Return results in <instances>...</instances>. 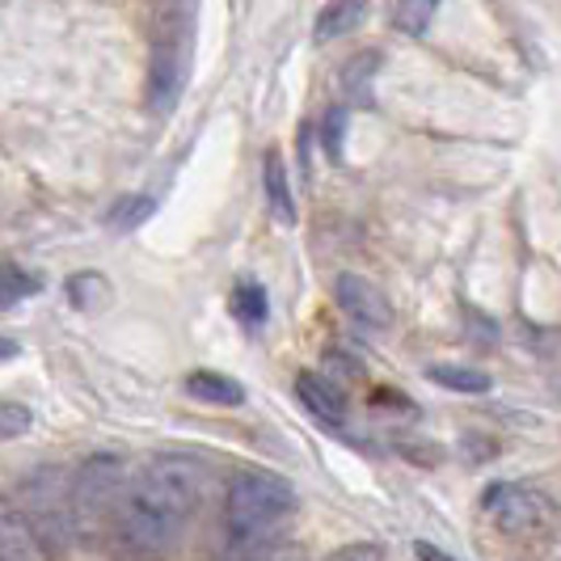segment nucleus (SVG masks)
I'll use <instances>...</instances> for the list:
<instances>
[{
    "label": "nucleus",
    "instance_id": "f257e3e1",
    "mask_svg": "<svg viewBox=\"0 0 561 561\" xmlns=\"http://www.w3.org/2000/svg\"><path fill=\"white\" fill-rule=\"evenodd\" d=\"M211 485V465L191 451H165L144 469L114 519V549L123 558L152 561L169 553Z\"/></svg>",
    "mask_w": 561,
    "mask_h": 561
},
{
    "label": "nucleus",
    "instance_id": "f03ea898",
    "mask_svg": "<svg viewBox=\"0 0 561 561\" xmlns=\"http://www.w3.org/2000/svg\"><path fill=\"white\" fill-rule=\"evenodd\" d=\"M296 511V485L271 469H245L228 481L220 511V561H271L283 519Z\"/></svg>",
    "mask_w": 561,
    "mask_h": 561
},
{
    "label": "nucleus",
    "instance_id": "7ed1b4c3",
    "mask_svg": "<svg viewBox=\"0 0 561 561\" xmlns=\"http://www.w3.org/2000/svg\"><path fill=\"white\" fill-rule=\"evenodd\" d=\"M198 0H161L152 18V51H148V111L173 114L182 102L191 64H195Z\"/></svg>",
    "mask_w": 561,
    "mask_h": 561
},
{
    "label": "nucleus",
    "instance_id": "20e7f679",
    "mask_svg": "<svg viewBox=\"0 0 561 561\" xmlns=\"http://www.w3.org/2000/svg\"><path fill=\"white\" fill-rule=\"evenodd\" d=\"M131 465L114 451H98L89 456L77 478H72V490H68V506H72V524H77V536L89 540V536L114 533V519L131 494Z\"/></svg>",
    "mask_w": 561,
    "mask_h": 561
},
{
    "label": "nucleus",
    "instance_id": "39448f33",
    "mask_svg": "<svg viewBox=\"0 0 561 561\" xmlns=\"http://www.w3.org/2000/svg\"><path fill=\"white\" fill-rule=\"evenodd\" d=\"M481 511L494 519L499 533L511 536H536L549 524H558V506L549 503L540 490L519 485V481H499L481 494Z\"/></svg>",
    "mask_w": 561,
    "mask_h": 561
},
{
    "label": "nucleus",
    "instance_id": "423d86ee",
    "mask_svg": "<svg viewBox=\"0 0 561 561\" xmlns=\"http://www.w3.org/2000/svg\"><path fill=\"white\" fill-rule=\"evenodd\" d=\"M334 300H337V309L346 312L359 330L385 334V330L393 325V305H389V296H385L371 279H364V275L342 271V275L334 279Z\"/></svg>",
    "mask_w": 561,
    "mask_h": 561
},
{
    "label": "nucleus",
    "instance_id": "0eeeda50",
    "mask_svg": "<svg viewBox=\"0 0 561 561\" xmlns=\"http://www.w3.org/2000/svg\"><path fill=\"white\" fill-rule=\"evenodd\" d=\"M296 397H300V405L317 422H325V426H342L346 422V397H342L334 380H325L317 371H300L296 376Z\"/></svg>",
    "mask_w": 561,
    "mask_h": 561
},
{
    "label": "nucleus",
    "instance_id": "6e6552de",
    "mask_svg": "<svg viewBox=\"0 0 561 561\" xmlns=\"http://www.w3.org/2000/svg\"><path fill=\"white\" fill-rule=\"evenodd\" d=\"M262 191H266V211L279 225H296V195H291V182H287V165H283L279 148H271L262 157Z\"/></svg>",
    "mask_w": 561,
    "mask_h": 561
},
{
    "label": "nucleus",
    "instance_id": "1a4fd4ad",
    "mask_svg": "<svg viewBox=\"0 0 561 561\" xmlns=\"http://www.w3.org/2000/svg\"><path fill=\"white\" fill-rule=\"evenodd\" d=\"M367 13H371V0H330L317 13L312 38L317 43H330V38H342V34H355L367 22Z\"/></svg>",
    "mask_w": 561,
    "mask_h": 561
},
{
    "label": "nucleus",
    "instance_id": "9d476101",
    "mask_svg": "<svg viewBox=\"0 0 561 561\" xmlns=\"http://www.w3.org/2000/svg\"><path fill=\"white\" fill-rule=\"evenodd\" d=\"M426 380H435L439 389L465 397H481L494 389V380L481 371V367H460V364H431L426 367Z\"/></svg>",
    "mask_w": 561,
    "mask_h": 561
},
{
    "label": "nucleus",
    "instance_id": "9b49d317",
    "mask_svg": "<svg viewBox=\"0 0 561 561\" xmlns=\"http://www.w3.org/2000/svg\"><path fill=\"white\" fill-rule=\"evenodd\" d=\"M186 393L207 401V405H241L245 401V389L232 376H220V371H191L186 376Z\"/></svg>",
    "mask_w": 561,
    "mask_h": 561
},
{
    "label": "nucleus",
    "instance_id": "f8f14e48",
    "mask_svg": "<svg viewBox=\"0 0 561 561\" xmlns=\"http://www.w3.org/2000/svg\"><path fill=\"white\" fill-rule=\"evenodd\" d=\"M68 300H72V309L81 312H98L111 305V283H106V275H98V271H81V275H72L68 279Z\"/></svg>",
    "mask_w": 561,
    "mask_h": 561
},
{
    "label": "nucleus",
    "instance_id": "ddd939ff",
    "mask_svg": "<svg viewBox=\"0 0 561 561\" xmlns=\"http://www.w3.org/2000/svg\"><path fill=\"white\" fill-rule=\"evenodd\" d=\"M380 59H385L380 51H359L355 59H346V68H342V93L355 98V102H367L371 81L380 72Z\"/></svg>",
    "mask_w": 561,
    "mask_h": 561
},
{
    "label": "nucleus",
    "instance_id": "4468645a",
    "mask_svg": "<svg viewBox=\"0 0 561 561\" xmlns=\"http://www.w3.org/2000/svg\"><path fill=\"white\" fill-rule=\"evenodd\" d=\"M232 312H237V321L241 325H262L266 321V312H271V300H266V287L253 279H241L232 287Z\"/></svg>",
    "mask_w": 561,
    "mask_h": 561
},
{
    "label": "nucleus",
    "instance_id": "2eb2a0df",
    "mask_svg": "<svg viewBox=\"0 0 561 561\" xmlns=\"http://www.w3.org/2000/svg\"><path fill=\"white\" fill-rule=\"evenodd\" d=\"M439 4H444V0H397L393 26L401 30V34H410V38H422V34L431 30V22H435Z\"/></svg>",
    "mask_w": 561,
    "mask_h": 561
},
{
    "label": "nucleus",
    "instance_id": "dca6fc26",
    "mask_svg": "<svg viewBox=\"0 0 561 561\" xmlns=\"http://www.w3.org/2000/svg\"><path fill=\"white\" fill-rule=\"evenodd\" d=\"M152 211H157V198H148V195L118 198L111 211H106V225H111L114 232H131V228H140Z\"/></svg>",
    "mask_w": 561,
    "mask_h": 561
},
{
    "label": "nucleus",
    "instance_id": "f3484780",
    "mask_svg": "<svg viewBox=\"0 0 561 561\" xmlns=\"http://www.w3.org/2000/svg\"><path fill=\"white\" fill-rule=\"evenodd\" d=\"M38 291H43V279H38V275L22 271L18 262H4V279H0V305H4V309H13L18 300L38 296Z\"/></svg>",
    "mask_w": 561,
    "mask_h": 561
},
{
    "label": "nucleus",
    "instance_id": "a211bd4d",
    "mask_svg": "<svg viewBox=\"0 0 561 561\" xmlns=\"http://www.w3.org/2000/svg\"><path fill=\"white\" fill-rule=\"evenodd\" d=\"M346 106H330L325 111V123H321V144H325V157L330 161H342V144H346Z\"/></svg>",
    "mask_w": 561,
    "mask_h": 561
},
{
    "label": "nucleus",
    "instance_id": "6ab92c4d",
    "mask_svg": "<svg viewBox=\"0 0 561 561\" xmlns=\"http://www.w3.org/2000/svg\"><path fill=\"white\" fill-rule=\"evenodd\" d=\"M30 426H34V414H30V405L4 401V410H0V435H4V439H18V435H26Z\"/></svg>",
    "mask_w": 561,
    "mask_h": 561
},
{
    "label": "nucleus",
    "instance_id": "aec40b11",
    "mask_svg": "<svg viewBox=\"0 0 561 561\" xmlns=\"http://www.w3.org/2000/svg\"><path fill=\"white\" fill-rule=\"evenodd\" d=\"M325 561H385V545H376V540H364V545H346V549L330 553Z\"/></svg>",
    "mask_w": 561,
    "mask_h": 561
},
{
    "label": "nucleus",
    "instance_id": "412c9836",
    "mask_svg": "<svg viewBox=\"0 0 561 561\" xmlns=\"http://www.w3.org/2000/svg\"><path fill=\"white\" fill-rule=\"evenodd\" d=\"M325 367H330V371H342V376H359V371H364L342 346H330V351H325Z\"/></svg>",
    "mask_w": 561,
    "mask_h": 561
},
{
    "label": "nucleus",
    "instance_id": "4be33fe9",
    "mask_svg": "<svg viewBox=\"0 0 561 561\" xmlns=\"http://www.w3.org/2000/svg\"><path fill=\"white\" fill-rule=\"evenodd\" d=\"M414 553H419V561H460V558H451L448 549L431 545V540H419V545H414Z\"/></svg>",
    "mask_w": 561,
    "mask_h": 561
}]
</instances>
